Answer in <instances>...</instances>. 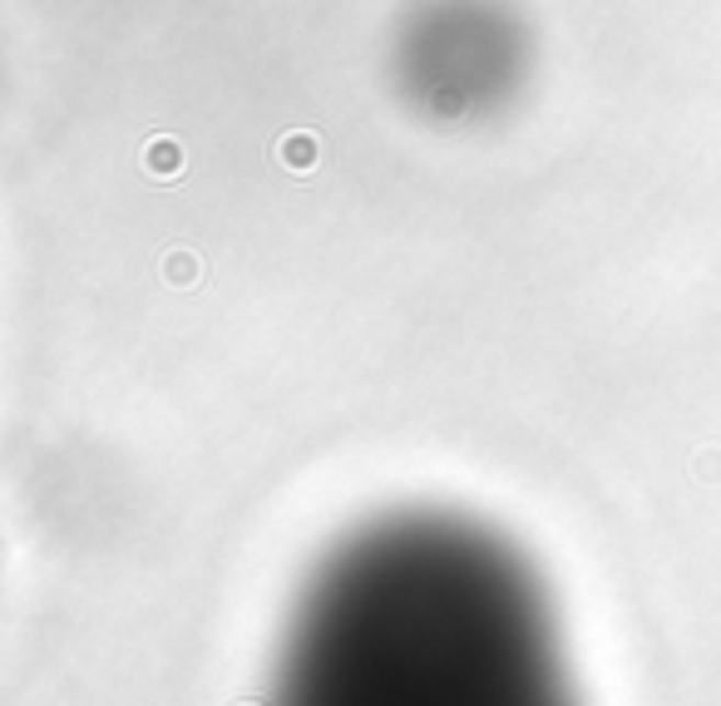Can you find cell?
Wrapping results in <instances>:
<instances>
[{"mask_svg": "<svg viewBox=\"0 0 721 706\" xmlns=\"http://www.w3.org/2000/svg\"><path fill=\"white\" fill-rule=\"evenodd\" d=\"M272 706H573V692L519 548L464 514L401 509L306 578Z\"/></svg>", "mask_w": 721, "mask_h": 706, "instance_id": "1", "label": "cell"}, {"mask_svg": "<svg viewBox=\"0 0 721 706\" xmlns=\"http://www.w3.org/2000/svg\"><path fill=\"white\" fill-rule=\"evenodd\" d=\"M533 31L514 0H410L391 31L395 100L430 124H484L519 104Z\"/></svg>", "mask_w": 721, "mask_h": 706, "instance_id": "2", "label": "cell"}]
</instances>
